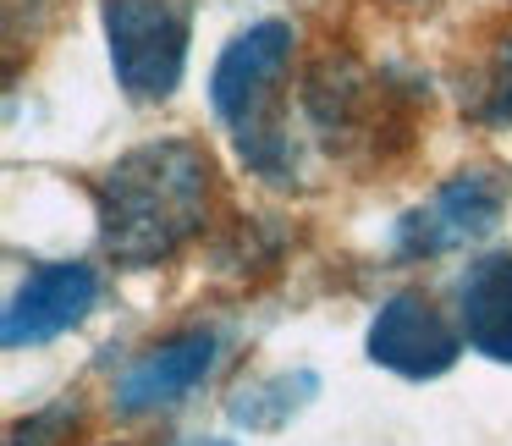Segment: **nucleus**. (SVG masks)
Instances as JSON below:
<instances>
[{"instance_id": "obj_1", "label": "nucleus", "mask_w": 512, "mask_h": 446, "mask_svg": "<svg viewBox=\"0 0 512 446\" xmlns=\"http://www.w3.org/2000/svg\"><path fill=\"white\" fill-rule=\"evenodd\" d=\"M215 160L193 138H155L138 144L94 182L100 243L122 270L166 265L210 221Z\"/></svg>"}, {"instance_id": "obj_2", "label": "nucleus", "mask_w": 512, "mask_h": 446, "mask_svg": "<svg viewBox=\"0 0 512 446\" xmlns=\"http://www.w3.org/2000/svg\"><path fill=\"white\" fill-rule=\"evenodd\" d=\"M287 67H292V28L254 23L221 50L210 72V105L226 122L237 155L265 182H287L292 144H287Z\"/></svg>"}, {"instance_id": "obj_3", "label": "nucleus", "mask_w": 512, "mask_h": 446, "mask_svg": "<svg viewBox=\"0 0 512 446\" xmlns=\"http://www.w3.org/2000/svg\"><path fill=\"white\" fill-rule=\"evenodd\" d=\"M188 0H105V45L116 89L133 105H160L188 72Z\"/></svg>"}, {"instance_id": "obj_4", "label": "nucleus", "mask_w": 512, "mask_h": 446, "mask_svg": "<svg viewBox=\"0 0 512 446\" xmlns=\"http://www.w3.org/2000/svg\"><path fill=\"white\" fill-rule=\"evenodd\" d=\"M501 210H507V171L496 166L457 171L430 193V204H419L397 221V248L408 259L452 254V248H468L485 232H496Z\"/></svg>"}, {"instance_id": "obj_5", "label": "nucleus", "mask_w": 512, "mask_h": 446, "mask_svg": "<svg viewBox=\"0 0 512 446\" xmlns=\"http://www.w3.org/2000/svg\"><path fill=\"white\" fill-rule=\"evenodd\" d=\"M364 347H369V364L391 369L402 380H435L463 353L457 331L424 292H391L375 309V320H369Z\"/></svg>"}, {"instance_id": "obj_6", "label": "nucleus", "mask_w": 512, "mask_h": 446, "mask_svg": "<svg viewBox=\"0 0 512 446\" xmlns=\"http://www.w3.org/2000/svg\"><path fill=\"white\" fill-rule=\"evenodd\" d=\"M100 298V276L78 259H56V265H39L23 287L12 292L6 314H0V342L6 347H39L56 342L61 331L83 320Z\"/></svg>"}, {"instance_id": "obj_7", "label": "nucleus", "mask_w": 512, "mask_h": 446, "mask_svg": "<svg viewBox=\"0 0 512 446\" xmlns=\"http://www.w3.org/2000/svg\"><path fill=\"white\" fill-rule=\"evenodd\" d=\"M215 331H182L155 342L138 364H127V375L116 380V408L122 413H166L177 402H188L193 391L210 380L215 369Z\"/></svg>"}, {"instance_id": "obj_8", "label": "nucleus", "mask_w": 512, "mask_h": 446, "mask_svg": "<svg viewBox=\"0 0 512 446\" xmlns=\"http://www.w3.org/2000/svg\"><path fill=\"white\" fill-rule=\"evenodd\" d=\"M457 325L463 342L490 364H512V254H479L457 276Z\"/></svg>"}, {"instance_id": "obj_9", "label": "nucleus", "mask_w": 512, "mask_h": 446, "mask_svg": "<svg viewBox=\"0 0 512 446\" xmlns=\"http://www.w3.org/2000/svg\"><path fill=\"white\" fill-rule=\"evenodd\" d=\"M314 391H320V380L309 369H298V375H270V380H254V386L237 391L226 402V413H232V424H248V430H281Z\"/></svg>"}, {"instance_id": "obj_10", "label": "nucleus", "mask_w": 512, "mask_h": 446, "mask_svg": "<svg viewBox=\"0 0 512 446\" xmlns=\"http://www.w3.org/2000/svg\"><path fill=\"white\" fill-rule=\"evenodd\" d=\"M474 116L490 127H512V39L496 50V61H490V78H485V89H479Z\"/></svg>"}, {"instance_id": "obj_11", "label": "nucleus", "mask_w": 512, "mask_h": 446, "mask_svg": "<svg viewBox=\"0 0 512 446\" xmlns=\"http://www.w3.org/2000/svg\"><path fill=\"white\" fill-rule=\"evenodd\" d=\"M72 419H78V408H72V402H61V408H45V413H34L28 424H17V430H12V446H50V435L67 430Z\"/></svg>"}, {"instance_id": "obj_12", "label": "nucleus", "mask_w": 512, "mask_h": 446, "mask_svg": "<svg viewBox=\"0 0 512 446\" xmlns=\"http://www.w3.org/2000/svg\"><path fill=\"white\" fill-rule=\"evenodd\" d=\"M177 446H237V441H221V435H188V441H177Z\"/></svg>"}, {"instance_id": "obj_13", "label": "nucleus", "mask_w": 512, "mask_h": 446, "mask_svg": "<svg viewBox=\"0 0 512 446\" xmlns=\"http://www.w3.org/2000/svg\"><path fill=\"white\" fill-rule=\"evenodd\" d=\"M402 6H430V0H402Z\"/></svg>"}]
</instances>
